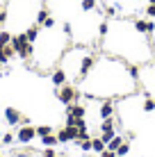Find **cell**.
Masks as SVG:
<instances>
[{
  "label": "cell",
  "mask_w": 155,
  "mask_h": 157,
  "mask_svg": "<svg viewBox=\"0 0 155 157\" xmlns=\"http://www.w3.org/2000/svg\"><path fill=\"white\" fill-rule=\"evenodd\" d=\"M39 28H41V25H30V28L25 30V36H28L30 43H34L37 39H39Z\"/></svg>",
  "instance_id": "30bf717a"
},
{
  "label": "cell",
  "mask_w": 155,
  "mask_h": 157,
  "mask_svg": "<svg viewBox=\"0 0 155 157\" xmlns=\"http://www.w3.org/2000/svg\"><path fill=\"white\" fill-rule=\"evenodd\" d=\"M146 16L148 18H155V5H148L146 7Z\"/></svg>",
  "instance_id": "d4e9b609"
},
{
  "label": "cell",
  "mask_w": 155,
  "mask_h": 157,
  "mask_svg": "<svg viewBox=\"0 0 155 157\" xmlns=\"http://www.w3.org/2000/svg\"><path fill=\"white\" fill-rule=\"evenodd\" d=\"M57 141H60V144H68V141H71V137H68V130H66V128H62L60 132H57Z\"/></svg>",
  "instance_id": "9a60e30c"
},
{
  "label": "cell",
  "mask_w": 155,
  "mask_h": 157,
  "mask_svg": "<svg viewBox=\"0 0 155 157\" xmlns=\"http://www.w3.org/2000/svg\"><path fill=\"white\" fill-rule=\"evenodd\" d=\"M107 30H110V25H107V23L103 21V23L98 25V34H100V36H105V34H107Z\"/></svg>",
  "instance_id": "7402d4cb"
},
{
  "label": "cell",
  "mask_w": 155,
  "mask_h": 157,
  "mask_svg": "<svg viewBox=\"0 0 155 157\" xmlns=\"http://www.w3.org/2000/svg\"><path fill=\"white\" fill-rule=\"evenodd\" d=\"M64 107H66V114H73V116H78V118H87V107H84V105L68 102V105H64Z\"/></svg>",
  "instance_id": "8992f818"
},
{
  "label": "cell",
  "mask_w": 155,
  "mask_h": 157,
  "mask_svg": "<svg viewBox=\"0 0 155 157\" xmlns=\"http://www.w3.org/2000/svg\"><path fill=\"white\" fill-rule=\"evenodd\" d=\"M44 157H57V153H55L52 148H46V150H44Z\"/></svg>",
  "instance_id": "83f0119b"
},
{
  "label": "cell",
  "mask_w": 155,
  "mask_h": 157,
  "mask_svg": "<svg viewBox=\"0 0 155 157\" xmlns=\"http://www.w3.org/2000/svg\"><path fill=\"white\" fill-rule=\"evenodd\" d=\"M5 21H7V12H5V9H0V28L5 25Z\"/></svg>",
  "instance_id": "4316f807"
},
{
  "label": "cell",
  "mask_w": 155,
  "mask_h": 157,
  "mask_svg": "<svg viewBox=\"0 0 155 157\" xmlns=\"http://www.w3.org/2000/svg\"><path fill=\"white\" fill-rule=\"evenodd\" d=\"M9 43H12V34L9 32H0V48L9 46Z\"/></svg>",
  "instance_id": "d6986e66"
},
{
  "label": "cell",
  "mask_w": 155,
  "mask_h": 157,
  "mask_svg": "<svg viewBox=\"0 0 155 157\" xmlns=\"http://www.w3.org/2000/svg\"><path fill=\"white\" fill-rule=\"evenodd\" d=\"M46 134H52L50 125H39V128H37V137H46Z\"/></svg>",
  "instance_id": "ffe728a7"
},
{
  "label": "cell",
  "mask_w": 155,
  "mask_h": 157,
  "mask_svg": "<svg viewBox=\"0 0 155 157\" xmlns=\"http://www.w3.org/2000/svg\"><path fill=\"white\" fill-rule=\"evenodd\" d=\"M50 82L55 84V86H62V84H66L68 82V75L64 68H55V71L50 73Z\"/></svg>",
  "instance_id": "52a82bcc"
},
{
  "label": "cell",
  "mask_w": 155,
  "mask_h": 157,
  "mask_svg": "<svg viewBox=\"0 0 155 157\" xmlns=\"http://www.w3.org/2000/svg\"><path fill=\"white\" fill-rule=\"evenodd\" d=\"M94 64H96V55H82L80 66H78V80H87V75L91 73Z\"/></svg>",
  "instance_id": "3957f363"
},
{
  "label": "cell",
  "mask_w": 155,
  "mask_h": 157,
  "mask_svg": "<svg viewBox=\"0 0 155 157\" xmlns=\"http://www.w3.org/2000/svg\"><path fill=\"white\" fill-rule=\"evenodd\" d=\"M98 114H100V118H110L112 114H114V102H112L110 98H107V100H103V102H100Z\"/></svg>",
  "instance_id": "9c48e42d"
},
{
  "label": "cell",
  "mask_w": 155,
  "mask_h": 157,
  "mask_svg": "<svg viewBox=\"0 0 155 157\" xmlns=\"http://www.w3.org/2000/svg\"><path fill=\"white\" fill-rule=\"evenodd\" d=\"M0 157H2V155H0Z\"/></svg>",
  "instance_id": "1f68e13d"
},
{
  "label": "cell",
  "mask_w": 155,
  "mask_h": 157,
  "mask_svg": "<svg viewBox=\"0 0 155 157\" xmlns=\"http://www.w3.org/2000/svg\"><path fill=\"white\" fill-rule=\"evenodd\" d=\"M80 150H84V153H89L91 150V139H82V141H78Z\"/></svg>",
  "instance_id": "44dd1931"
},
{
  "label": "cell",
  "mask_w": 155,
  "mask_h": 157,
  "mask_svg": "<svg viewBox=\"0 0 155 157\" xmlns=\"http://www.w3.org/2000/svg\"><path fill=\"white\" fill-rule=\"evenodd\" d=\"M57 134H46V137H41V146H46V148H52V146H57Z\"/></svg>",
  "instance_id": "8fae6325"
},
{
  "label": "cell",
  "mask_w": 155,
  "mask_h": 157,
  "mask_svg": "<svg viewBox=\"0 0 155 157\" xmlns=\"http://www.w3.org/2000/svg\"><path fill=\"white\" fill-rule=\"evenodd\" d=\"M153 66H155V62H153Z\"/></svg>",
  "instance_id": "4dcf8cb0"
},
{
  "label": "cell",
  "mask_w": 155,
  "mask_h": 157,
  "mask_svg": "<svg viewBox=\"0 0 155 157\" xmlns=\"http://www.w3.org/2000/svg\"><path fill=\"white\" fill-rule=\"evenodd\" d=\"M146 114H151V112H155V98H146L144 100V107H141Z\"/></svg>",
  "instance_id": "2e32d148"
},
{
  "label": "cell",
  "mask_w": 155,
  "mask_h": 157,
  "mask_svg": "<svg viewBox=\"0 0 155 157\" xmlns=\"http://www.w3.org/2000/svg\"><path fill=\"white\" fill-rule=\"evenodd\" d=\"M148 5H155V0H148Z\"/></svg>",
  "instance_id": "f546056e"
},
{
  "label": "cell",
  "mask_w": 155,
  "mask_h": 157,
  "mask_svg": "<svg viewBox=\"0 0 155 157\" xmlns=\"http://www.w3.org/2000/svg\"><path fill=\"white\" fill-rule=\"evenodd\" d=\"M44 28H48V30H50V28H55V18H52V14H50V16H48V18H46Z\"/></svg>",
  "instance_id": "cb8c5ba5"
},
{
  "label": "cell",
  "mask_w": 155,
  "mask_h": 157,
  "mask_svg": "<svg viewBox=\"0 0 155 157\" xmlns=\"http://www.w3.org/2000/svg\"><path fill=\"white\" fill-rule=\"evenodd\" d=\"M21 112L18 109H14V107H7V109H5V121L9 123V125H21Z\"/></svg>",
  "instance_id": "ba28073f"
},
{
  "label": "cell",
  "mask_w": 155,
  "mask_h": 157,
  "mask_svg": "<svg viewBox=\"0 0 155 157\" xmlns=\"http://www.w3.org/2000/svg\"><path fill=\"white\" fill-rule=\"evenodd\" d=\"M55 96H57V100L62 102V105H68V102H76L80 98V94H78V89L73 84H62V86H57V91H55Z\"/></svg>",
  "instance_id": "7a4b0ae2"
},
{
  "label": "cell",
  "mask_w": 155,
  "mask_h": 157,
  "mask_svg": "<svg viewBox=\"0 0 155 157\" xmlns=\"http://www.w3.org/2000/svg\"><path fill=\"white\" fill-rule=\"evenodd\" d=\"M80 7H82V12H94L96 9V0H82Z\"/></svg>",
  "instance_id": "e0dca14e"
},
{
  "label": "cell",
  "mask_w": 155,
  "mask_h": 157,
  "mask_svg": "<svg viewBox=\"0 0 155 157\" xmlns=\"http://www.w3.org/2000/svg\"><path fill=\"white\" fill-rule=\"evenodd\" d=\"M128 153H130V141H123L119 148H116V157H126Z\"/></svg>",
  "instance_id": "5bb4252c"
},
{
  "label": "cell",
  "mask_w": 155,
  "mask_h": 157,
  "mask_svg": "<svg viewBox=\"0 0 155 157\" xmlns=\"http://www.w3.org/2000/svg\"><path fill=\"white\" fill-rule=\"evenodd\" d=\"M135 30L139 32V34H153L155 32V23H151V21H146V18H135Z\"/></svg>",
  "instance_id": "5b68a950"
},
{
  "label": "cell",
  "mask_w": 155,
  "mask_h": 157,
  "mask_svg": "<svg viewBox=\"0 0 155 157\" xmlns=\"http://www.w3.org/2000/svg\"><path fill=\"white\" fill-rule=\"evenodd\" d=\"M100 157H116V153H114V150H107V148H105L103 153H100Z\"/></svg>",
  "instance_id": "484cf974"
},
{
  "label": "cell",
  "mask_w": 155,
  "mask_h": 157,
  "mask_svg": "<svg viewBox=\"0 0 155 157\" xmlns=\"http://www.w3.org/2000/svg\"><path fill=\"white\" fill-rule=\"evenodd\" d=\"M121 144H123V137H114V139L107 144V150H114V153H116V148H119Z\"/></svg>",
  "instance_id": "ac0fdd59"
},
{
  "label": "cell",
  "mask_w": 155,
  "mask_h": 157,
  "mask_svg": "<svg viewBox=\"0 0 155 157\" xmlns=\"http://www.w3.org/2000/svg\"><path fill=\"white\" fill-rule=\"evenodd\" d=\"M48 16H50V12H48L46 7H41V9H39V14H37V25H44Z\"/></svg>",
  "instance_id": "4fadbf2b"
},
{
  "label": "cell",
  "mask_w": 155,
  "mask_h": 157,
  "mask_svg": "<svg viewBox=\"0 0 155 157\" xmlns=\"http://www.w3.org/2000/svg\"><path fill=\"white\" fill-rule=\"evenodd\" d=\"M12 48L16 50V55H18L21 59H30L32 55H34V43L28 41V36L23 34H14L12 36Z\"/></svg>",
  "instance_id": "6da1fadb"
},
{
  "label": "cell",
  "mask_w": 155,
  "mask_h": 157,
  "mask_svg": "<svg viewBox=\"0 0 155 157\" xmlns=\"http://www.w3.org/2000/svg\"><path fill=\"white\" fill-rule=\"evenodd\" d=\"M105 148H107V144H105L100 137H98V139H91V150H94V153H98V155H100Z\"/></svg>",
  "instance_id": "7c38bea8"
},
{
  "label": "cell",
  "mask_w": 155,
  "mask_h": 157,
  "mask_svg": "<svg viewBox=\"0 0 155 157\" xmlns=\"http://www.w3.org/2000/svg\"><path fill=\"white\" fill-rule=\"evenodd\" d=\"M34 137H37V128H32V125H21L18 132H16V141L18 144H30Z\"/></svg>",
  "instance_id": "277c9868"
},
{
  "label": "cell",
  "mask_w": 155,
  "mask_h": 157,
  "mask_svg": "<svg viewBox=\"0 0 155 157\" xmlns=\"http://www.w3.org/2000/svg\"><path fill=\"white\" fill-rule=\"evenodd\" d=\"M105 14H107V16H114V14H116V7H105Z\"/></svg>",
  "instance_id": "f1b7e54d"
},
{
  "label": "cell",
  "mask_w": 155,
  "mask_h": 157,
  "mask_svg": "<svg viewBox=\"0 0 155 157\" xmlns=\"http://www.w3.org/2000/svg\"><path fill=\"white\" fill-rule=\"evenodd\" d=\"M14 139H16V137H14V134H9V132H7V134H2V144H5V146L14 144Z\"/></svg>",
  "instance_id": "603a6c76"
}]
</instances>
